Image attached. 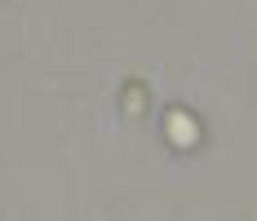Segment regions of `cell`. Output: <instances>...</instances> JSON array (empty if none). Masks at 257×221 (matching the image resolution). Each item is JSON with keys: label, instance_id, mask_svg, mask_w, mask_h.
I'll return each instance as SVG.
<instances>
[{"label": "cell", "instance_id": "1", "mask_svg": "<svg viewBox=\"0 0 257 221\" xmlns=\"http://www.w3.org/2000/svg\"><path fill=\"white\" fill-rule=\"evenodd\" d=\"M169 137H173V142H191V137H195V120H191L186 111H173V115H169Z\"/></svg>", "mask_w": 257, "mask_h": 221}]
</instances>
